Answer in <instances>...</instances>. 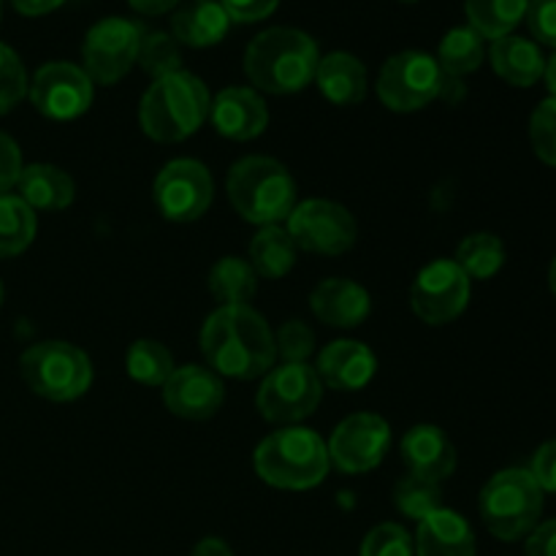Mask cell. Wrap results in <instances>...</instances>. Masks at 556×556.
Segmentation results:
<instances>
[{
  "instance_id": "obj_1",
  "label": "cell",
  "mask_w": 556,
  "mask_h": 556,
  "mask_svg": "<svg viewBox=\"0 0 556 556\" xmlns=\"http://www.w3.org/2000/svg\"><path fill=\"white\" fill-rule=\"evenodd\" d=\"M201 353L217 375L233 380L264 378L277 362L275 331L250 304L217 307L201 329Z\"/></svg>"
},
{
  "instance_id": "obj_2",
  "label": "cell",
  "mask_w": 556,
  "mask_h": 556,
  "mask_svg": "<svg viewBox=\"0 0 556 556\" xmlns=\"http://www.w3.org/2000/svg\"><path fill=\"white\" fill-rule=\"evenodd\" d=\"M318 43L296 27H269L248 43L244 74L258 92L291 96L315 81Z\"/></svg>"
},
{
  "instance_id": "obj_3",
  "label": "cell",
  "mask_w": 556,
  "mask_h": 556,
  "mask_svg": "<svg viewBox=\"0 0 556 556\" xmlns=\"http://www.w3.org/2000/svg\"><path fill=\"white\" fill-rule=\"evenodd\" d=\"M212 96L204 81L190 71L161 76L141 96L139 125L144 136L161 144H177L199 134L210 119Z\"/></svg>"
},
{
  "instance_id": "obj_4",
  "label": "cell",
  "mask_w": 556,
  "mask_h": 556,
  "mask_svg": "<svg viewBox=\"0 0 556 556\" xmlns=\"http://www.w3.org/2000/svg\"><path fill=\"white\" fill-rule=\"evenodd\" d=\"M226 193L242 220L253 226H282L293 206L299 204V190L286 163L266 155H248L228 168Z\"/></svg>"
},
{
  "instance_id": "obj_5",
  "label": "cell",
  "mask_w": 556,
  "mask_h": 556,
  "mask_svg": "<svg viewBox=\"0 0 556 556\" xmlns=\"http://www.w3.org/2000/svg\"><path fill=\"white\" fill-rule=\"evenodd\" d=\"M255 472L282 492H307L329 476V448L318 432L307 427H280L266 434L253 454Z\"/></svg>"
},
{
  "instance_id": "obj_6",
  "label": "cell",
  "mask_w": 556,
  "mask_h": 556,
  "mask_svg": "<svg viewBox=\"0 0 556 556\" xmlns=\"http://www.w3.org/2000/svg\"><path fill=\"white\" fill-rule=\"evenodd\" d=\"M478 510L497 541L516 543L530 535L543 514V489L530 470L510 467L486 481L478 497Z\"/></svg>"
},
{
  "instance_id": "obj_7",
  "label": "cell",
  "mask_w": 556,
  "mask_h": 556,
  "mask_svg": "<svg viewBox=\"0 0 556 556\" xmlns=\"http://www.w3.org/2000/svg\"><path fill=\"white\" fill-rule=\"evenodd\" d=\"M27 389L47 402H74L92 386V362L81 348L65 340H43L20 356Z\"/></svg>"
},
{
  "instance_id": "obj_8",
  "label": "cell",
  "mask_w": 556,
  "mask_h": 556,
  "mask_svg": "<svg viewBox=\"0 0 556 556\" xmlns=\"http://www.w3.org/2000/svg\"><path fill=\"white\" fill-rule=\"evenodd\" d=\"M320 400H324V383L313 364L282 362L261 378L255 407L269 424L296 427L318 410Z\"/></svg>"
},
{
  "instance_id": "obj_9",
  "label": "cell",
  "mask_w": 556,
  "mask_h": 556,
  "mask_svg": "<svg viewBox=\"0 0 556 556\" xmlns=\"http://www.w3.org/2000/svg\"><path fill=\"white\" fill-rule=\"evenodd\" d=\"M445 74L438 60L418 49L396 52L383 63L378 74V98L386 109L400 114L421 112L424 106L443 96Z\"/></svg>"
},
{
  "instance_id": "obj_10",
  "label": "cell",
  "mask_w": 556,
  "mask_h": 556,
  "mask_svg": "<svg viewBox=\"0 0 556 556\" xmlns=\"http://www.w3.org/2000/svg\"><path fill=\"white\" fill-rule=\"evenodd\" d=\"M141 38H144V30L123 16H106L96 22L81 41V60H85L81 68L90 76L92 85L112 87L125 79L130 68L139 63Z\"/></svg>"
},
{
  "instance_id": "obj_11",
  "label": "cell",
  "mask_w": 556,
  "mask_h": 556,
  "mask_svg": "<svg viewBox=\"0 0 556 556\" xmlns=\"http://www.w3.org/2000/svg\"><path fill=\"white\" fill-rule=\"evenodd\" d=\"M296 250L315 255H342L356 244V217L329 199L299 201L286 220Z\"/></svg>"
},
{
  "instance_id": "obj_12",
  "label": "cell",
  "mask_w": 556,
  "mask_h": 556,
  "mask_svg": "<svg viewBox=\"0 0 556 556\" xmlns=\"http://www.w3.org/2000/svg\"><path fill=\"white\" fill-rule=\"evenodd\" d=\"M157 212L172 223H195L206 215L215 199L210 168L193 157L168 161L152 185Z\"/></svg>"
},
{
  "instance_id": "obj_13",
  "label": "cell",
  "mask_w": 556,
  "mask_h": 556,
  "mask_svg": "<svg viewBox=\"0 0 556 556\" xmlns=\"http://www.w3.org/2000/svg\"><path fill=\"white\" fill-rule=\"evenodd\" d=\"M472 282L456 261L438 258L424 266L410 288V307L418 320L429 326H445L459 318L470 304Z\"/></svg>"
},
{
  "instance_id": "obj_14",
  "label": "cell",
  "mask_w": 556,
  "mask_h": 556,
  "mask_svg": "<svg viewBox=\"0 0 556 556\" xmlns=\"http://www.w3.org/2000/svg\"><path fill=\"white\" fill-rule=\"evenodd\" d=\"M92 96H96V85L85 74V68L65 60L41 65L27 85V98L36 112L58 123L81 117L92 106Z\"/></svg>"
},
{
  "instance_id": "obj_15",
  "label": "cell",
  "mask_w": 556,
  "mask_h": 556,
  "mask_svg": "<svg viewBox=\"0 0 556 556\" xmlns=\"http://www.w3.org/2000/svg\"><path fill=\"white\" fill-rule=\"evenodd\" d=\"M391 443V427L378 413H353L331 432L329 459L345 476H362L383 462Z\"/></svg>"
},
{
  "instance_id": "obj_16",
  "label": "cell",
  "mask_w": 556,
  "mask_h": 556,
  "mask_svg": "<svg viewBox=\"0 0 556 556\" xmlns=\"http://www.w3.org/2000/svg\"><path fill=\"white\" fill-rule=\"evenodd\" d=\"M163 405L172 416L185 421H210L226 402V386L220 375L201 364H185L172 372L161 389Z\"/></svg>"
},
{
  "instance_id": "obj_17",
  "label": "cell",
  "mask_w": 556,
  "mask_h": 556,
  "mask_svg": "<svg viewBox=\"0 0 556 556\" xmlns=\"http://www.w3.org/2000/svg\"><path fill=\"white\" fill-rule=\"evenodd\" d=\"M210 119L220 136L231 141L258 139L269 125V109L253 87H226L212 98Z\"/></svg>"
},
{
  "instance_id": "obj_18",
  "label": "cell",
  "mask_w": 556,
  "mask_h": 556,
  "mask_svg": "<svg viewBox=\"0 0 556 556\" xmlns=\"http://www.w3.org/2000/svg\"><path fill=\"white\" fill-rule=\"evenodd\" d=\"M315 372L331 391H362L378 372V356L358 340H334L320 351Z\"/></svg>"
},
{
  "instance_id": "obj_19",
  "label": "cell",
  "mask_w": 556,
  "mask_h": 556,
  "mask_svg": "<svg viewBox=\"0 0 556 556\" xmlns=\"http://www.w3.org/2000/svg\"><path fill=\"white\" fill-rule=\"evenodd\" d=\"M309 309L331 329H356L372 313V296L364 286L348 277H329L309 293Z\"/></svg>"
},
{
  "instance_id": "obj_20",
  "label": "cell",
  "mask_w": 556,
  "mask_h": 556,
  "mask_svg": "<svg viewBox=\"0 0 556 556\" xmlns=\"http://www.w3.org/2000/svg\"><path fill=\"white\" fill-rule=\"evenodd\" d=\"M402 459L413 476L443 483L456 470V448L448 434L434 424H418L402 438Z\"/></svg>"
},
{
  "instance_id": "obj_21",
  "label": "cell",
  "mask_w": 556,
  "mask_h": 556,
  "mask_svg": "<svg viewBox=\"0 0 556 556\" xmlns=\"http://www.w3.org/2000/svg\"><path fill=\"white\" fill-rule=\"evenodd\" d=\"M413 546L416 556H476V535L465 516L440 508L418 521Z\"/></svg>"
},
{
  "instance_id": "obj_22",
  "label": "cell",
  "mask_w": 556,
  "mask_h": 556,
  "mask_svg": "<svg viewBox=\"0 0 556 556\" xmlns=\"http://www.w3.org/2000/svg\"><path fill=\"white\" fill-rule=\"evenodd\" d=\"M16 195L33 212H60L68 210L76 199V185L68 172L52 163H30L22 168Z\"/></svg>"
},
{
  "instance_id": "obj_23",
  "label": "cell",
  "mask_w": 556,
  "mask_h": 556,
  "mask_svg": "<svg viewBox=\"0 0 556 556\" xmlns=\"http://www.w3.org/2000/svg\"><path fill=\"white\" fill-rule=\"evenodd\" d=\"M320 96L334 106H358L367 98V68L351 52H329L315 71Z\"/></svg>"
},
{
  "instance_id": "obj_24",
  "label": "cell",
  "mask_w": 556,
  "mask_h": 556,
  "mask_svg": "<svg viewBox=\"0 0 556 556\" xmlns=\"http://www.w3.org/2000/svg\"><path fill=\"white\" fill-rule=\"evenodd\" d=\"M231 16L226 14L220 0H195L188 9H179L172 16L174 41L193 49H206L220 43L228 36Z\"/></svg>"
},
{
  "instance_id": "obj_25",
  "label": "cell",
  "mask_w": 556,
  "mask_h": 556,
  "mask_svg": "<svg viewBox=\"0 0 556 556\" xmlns=\"http://www.w3.org/2000/svg\"><path fill=\"white\" fill-rule=\"evenodd\" d=\"M489 58H492L494 74L514 87H532L538 79H543V68H546L541 47L521 36H505L492 41Z\"/></svg>"
},
{
  "instance_id": "obj_26",
  "label": "cell",
  "mask_w": 556,
  "mask_h": 556,
  "mask_svg": "<svg viewBox=\"0 0 556 556\" xmlns=\"http://www.w3.org/2000/svg\"><path fill=\"white\" fill-rule=\"evenodd\" d=\"M296 244L286 226L258 228L248 248V264L264 280H282L296 264Z\"/></svg>"
},
{
  "instance_id": "obj_27",
  "label": "cell",
  "mask_w": 556,
  "mask_h": 556,
  "mask_svg": "<svg viewBox=\"0 0 556 556\" xmlns=\"http://www.w3.org/2000/svg\"><path fill=\"white\" fill-rule=\"evenodd\" d=\"M210 293L220 302V307H244L258 293V275L248 258L226 255L210 269Z\"/></svg>"
},
{
  "instance_id": "obj_28",
  "label": "cell",
  "mask_w": 556,
  "mask_h": 556,
  "mask_svg": "<svg viewBox=\"0 0 556 556\" xmlns=\"http://www.w3.org/2000/svg\"><path fill=\"white\" fill-rule=\"evenodd\" d=\"M530 3L532 0H465V14L478 36L497 41V38L514 36Z\"/></svg>"
},
{
  "instance_id": "obj_29",
  "label": "cell",
  "mask_w": 556,
  "mask_h": 556,
  "mask_svg": "<svg viewBox=\"0 0 556 556\" xmlns=\"http://www.w3.org/2000/svg\"><path fill=\"white\" fill-rule=\"evenodd\" d=\"M36 212L20 195H0V258H16L25 253L36 239Z\"/></svg>"
},
{
  "instance_id": "obj_30",
  "label": "cell",
  "mask_w": 556,
  "mask_h": 556,
  "mask_svg": "<svg viewBox=\"0 0 556 556\" xmlns=\"http://www.w3.org/2000/svg\"><path fill=\"white\" fill-rule=\"evenodd\" d=\"M483 38L472 30L470 25L454 27L443 36L438 49V65L448 79H462V76L472 74V71L481 68L483 63Z\"/></svg>"
},
{
  "instance_id": "obj_31",
  "label": "cell",
  "mask_w": 556,
  "mask_h": 556,
  "mask_svg": "<svg viewBox=\"0 0 556 556\" xmlns=\"http://www.w3.org/2000/svg\"><path fill=\"white\" fill-rule=\"evenodd\" d=\"M456 266L472 280H492L505 266V244L503 239L489 231L470 233L456 248Z\"/></svg>"
},
{
  "instance_id": "obj_32",
  "label": "cell",
  "mask_w": 556,
  "mask_h": 556,
  "mask_svg": "<svg viewBox=\"0 0 556 556\" xmlns=\"http://www.w3.org/2000/svg\"><path fill=\"white\" fill-rule=\"evenodd\" d=\"M174 369L177 367L172 351L157 340H136L125 356V372L130 375V380L150 389H163Z\"/></svg>"
},
{
  "instance_id": "obj_33",
  "label": "cell",
  "mask_w": 556,
  "mask_h": 556,
  "mask_svg": "<svg viewBox=\"0 0 556 556\" xmlns=\"http://www.w3.org/2000/svg\"><path fill=\"white\" fill-rule=\"evenodd\" d=\"M394 505L405 519L424 521L429 514L443 508V489L440 483L421 476H405L394 489Z\"/></svg>"
},
{
  "instance_id": "obj_34",
  "label": "cell",
  "mask_w": 556,
  "mask_h": 556,
  "mask_svg": "<svg viewBox=\"0 0 556 556\" xmlns=\"http://www.w3.org/2000/svg\"><path fill=\"white\" fill-rule=\"evenodd\" d=\"M139 65L147 74L155 76V79L174 74V71H182V54H179L177 41L166 36V33H147L141 38Z\"/></svg>"
},
{
  "instance_id": "obj_35",
  "label": "cell",
  "mask_w": 556,
  "mask_h": 556,
  "mask_svg": "<svg viewBox=\"0 0 556 556\" xmlns=\"http://www.w3.org/2000/svg\"><path fill=\"white\" fill-rule=\"evenodd\" d=\"M27 71L20 54L0 41V114H9L27 96Z\"/></svg>"
},
{
  "instance_id": "obj_36",
  "label": "cell",
  "mask_w": 556,
  "mask_h": 556,
  "mask_svg": "<svg viewBox=\"0 0 556 556\" xmlns=\"http://www.w3.org/2000/svg\"><path fill=\"white\" fill-rule=\"evenodd\" d=\"M358 556H416V546H413V538L405 527L383 521L367 532Z\"/></svg>"
},
{
  "instance_id": "obj_37",
  "label": "cell",
  "mask_w": 556,
  "mask_h": 556,
  "mask_svg": "<svg viewBox=\"0 0 556 556\" xmlns=\"http://www.w3.org/2000/svg\"><path fill=\"white\" fill-rule=\"evenodd\" d=\"M530 141L535 155L548 166H556V98H546L532 112Z\"/></svg>"
},
{
  "instance_id": "obj_38",
  "label": "cell",
  "mask_w": 556,
  "mask_h": 556,
  "mask_svg": "<svg viewBox=\"0 0 556 556\" xmlns=\"http://www.w3.org/2000/svg\"><path fill=\"white\" fill-rule=\"evenodd\" d=\"M277 356L282 362H307L315 351V334L304 320H286L275 334Z\"/></svg>"
},
{
  "instance_id": "obj_39",
  "label": "cell",
  "mask_w": 556,
  "mask_h": 556,
  "mask_svg": "<svg viewBox=\"0 0 556 556\" xmlns=\"http://www.w3.org/2000/svg\"><path fill=\"white\" fill-rule=\"evenodd\" d=\"M525 20L535 41L556 49V0H532Z\"/></svg>"
},
{
  "instance_id": "obj_40",
  "label": "cell",
  "mask_w": 556,
  "mask_h": 556,
  "mask_svg": "<svg viewBox=\"0 0 556 556\" xmlns=\"http://www.w3.org/2000/svg\"><path fill=\"white\" fill-rule=\"evenodd\" d=\"M22 168H25V163H22L20 144L9 134L0 130V195L16 188Z\"/></svg>"
},
{
  "instance_id": "obj_41",
  "label": "cell",
  "mask_w": 556,
  "mask_h": 556,
  "mask_svg": "<svg viewBox=\"0 0 556 556\" xmlns=\"http://www.w3.org/2000/svg\"><path fill=\"white\" fill-rule=\"evenodd\" d=\"M530 472L543 492L556 494V440H548L535 451Z\"/></svg>"
},
{
  "instance_id": "obj_42",
  "label": "cell",
  "mask_w": 556,
  "mask_h": 556,
  "mask_svg": "<svg viewBox=\"0 0 556 556\" xmlns=\"http://www.w3.org/2000/svg\"><path fill=\"white\" fill-rule=\"evenodd\" d=\"M231 22H261L280 5V0H220Z\"/></svg>"
},
{
  "instance_id": "obj_43",
  "label": "cell",
  "mask_w": 556,
  "mask_h": 556,
  "mask_svg": "<svg viewBox=\"0 0 556 556\" xmlns=\"http://www.w3.org/2000/svg\"><path fill=\"white\" fill-rule=\"evenodd\" d=\"M525 556H556V519L538 525L527 535Z\"/></svg>"
},
{
  "instance_id": "obj_44",
  "label": "cell",
  "mask_w": 556,
  "mask_h": 556,
  "mask_svg": "<svg viewBox=\"0 0 556 556\" xmlns=\"http://www.w3.org/2000/svg\"><path fill=\"white\" fill-rule=\"evenodd\" d=\"M9 3L14 5L22 16H43L49 14V11L60 9L65 0H9Z\"/></svg>"
},
{
  "instance_id": "obj_45",
  "label": "cell",
  "mask_w": 556,
  "mask_h": 556,
  "mask_svg": "<svg viewBox=\"0 0 556 556\" xmlns=\"http://www.w3.org/2000/svg\"><path fill=\"white\" fill-rule=\"evenodd\" d=\"M130 9L139 11V14L147 16H157V14H168L172 9H177L179 0H128Z\"/></svg>"
},
{
  "instance_id": "obj_46",
  "label": "cell",
  "mask_w": 556,
  "mask_h": 556,
  "mask_svg": "<svg viewBox=\"0 0 556 556\" xmlns=\"http://www.w3.org/2000/svg\"><path fill=\"white\" fill-rule=\"evenodd\" d=\"M190 556H233V548L223 538H204V541L195 543Z\"/></svg>"
},
{
  "instance_id": "obj_47",
  "label": "cell",
  "mask_w": 556,
  "mask_h": 556,
  "mask_svg": "<svg viewBox=\"0 0 556 556\" xmlns=\"http://www.w3.org/2000/svg\"><path fill=\"white\" fill-rule=\"evenodd\" d=\"M543 79H546V87H548V92H552V98H556V52L546 60V68H543Z\"/></svg>"
},
{
  "instance_id": "obj_48",
  "label": "cell",
  "mask_w": 556,
  "mask_h": 556,
  "mask_svg": "<svg viewBox=\"0 0 556 556\" xmlns=\"http://www.w3.org/2000/svg\"><path fill=\"white\" fill-rule=\"evenodd\" d=\"M548 286H552V291L556 296V258L552 261V269H548Z\"/></svg>"
},
{
  "instance_id": "obj_49",
  "label": "cell",
  "mask_w": 556,
  "mask_h": 556,
  "mask_svg": "<svg viewBox=\"0 0 556 556\" xmlns=\"http://www.w3.org/2000/svg\"><path fill=\"white\" fill-rule=\"evenodd\" d=\"M0 304H3V282H0Z\"/></svg>"
},
{
  "instance_id": "obj_50",
  "label": "cell",
  "mask_w": 556,
  "mask_h": 556,
  "mask_svg": "<svg viewBox=\"0 0 556 556\" xmlns=\"http://www.w3.org/2000/svg\"><path fill=\"white\" fill-rule=\"evenodd\" d=\"M402 3H418V0H402Z\"/></svg>"
},
{
  "instance_id": "obj_51",
  "label": "cell",
  "mask_w": 556,
  "mask_h": 556,
  "mask_svg": "<svg viewBox=\"0 0 556 556\" xmlns=\"http://www.w3.org/2000/svg\"><path fill=\"white\" fill-rule=\"evenodd\" d=\"M0 14H3V0H0Z\"/></svg>"
}]
</instances>
